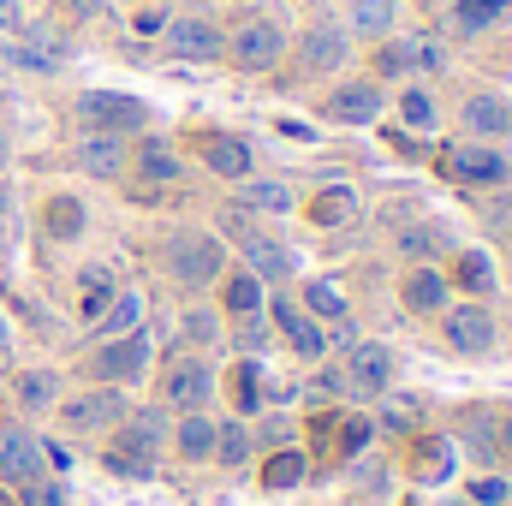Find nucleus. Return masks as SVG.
<instances>
[{"instance_id": "1", "label": "nucleus", "mask_w": 512, "mask_h": 506, "mask_svg": "<svg viewBox=\"0 0 512 506\" xmlns=\"http://www.w3.org/2000/svg\"><path fill=\"white\" fill-rule=\"evenodd\" d=\"M161 441H167V411L161 405H143V411H126L114 423V441L102 453V465L114 477H149L155 459H161Z\"/></svg>"}, {"instance_id": "2", "label": "nucleus", "mask_w": 512, "mask_h": 506, "mask_svg": "<svg viewBox=\"0 0 512 506\" xmlns=\"http://www.w3.org/2000/svg\"><path fill=\"white\" fill-rule=\"evenodd\" d=\"M161 268L185 286V292H203L227 274V245L215 233H173L167 251H161Z\"/></svg>"}, {"instance_id": "3", "label": "nucleus", "mask_w": 512, "mask_h": 506, "mask_svg": "<svg viewBox=\"0 0 512 506\" xmlns=\"http://www.w3.org/2000/svg\"><path fill=\"white\" fill-rule=\"evenodd\" d=\"M60 423L72 429V435H102V429H114L120 417L131 411V399L114 387V381H102V387H84V393H66L60 405Z\"/></svg>"}, {"instance_id": "4", "label": "nucleus", "mask_w": 512, "mask_h": 506, "mask_svg": "<svg viewBox=\"0 0 512 506\" xmlns=\"http://www.w3.org/2000/svg\"><path fill=\"white\" fill-rule=\"evenodd\" d=\"M221 233L245 251V262H251V274L262 280V286H280V280H292V256L280 251L274 239H262L251 227V215L245 209H221Z\"/></svg>"}, {"instance_id": "5", "label": "nucleus", "mask_w": 512, "mask_h": 506, "mask_svg": "<svg viewBox=\"0 0 512 506\" xmlns=\"http://www.w3.org/2000/svg\"><path fill=\"white\" fill-rule=\"evenodd\" d=\"M78 126L108 131V137H126V131L149 126V108H143L137 96H120V90H90V96H78Z\"/></svg>"}, {"instance_id": "6", "label": "nucleus", "mask_w": 512, "mask_h": 506, "mask_svg": "<svg viewBox=\"0 0 512 506\" xmlns=\"http://www.w3.org/2000/svg\"><path fill=\"white\" fill-rule=\"evenodd\" d=\"M268 322L286 334V346H292L304 364H322V358H328V328H322L298 298H274V304H268Z\"/></svg>"}, {"instance_id": "7", "label": "nucleus", "mask_w": 512, "mask_h": 506, "mask_svg": "<svg viewBox=\"0 0 512 506\" xmlns=\"http://www.w3.org/2000/svg\"><path fill=\"white\" fill-rule=\"evenodd\" d=\"M209 393H215V370L203 358H173L167 376H161V405L167 411H209Z\"/></svg>"}, {"instance_id": "8", "label": "nucleus", "mask_w": 512, "mask_h": 506, "mask_svg": "<svg viewBox=\"0 0 512 506\" xmlns=\"http://www.w3.org/2000/svg\"><path fill=\"white\" fill-rule=\"evenodd\" d=\"M227 54H233L239 72H268V66L286 54V36H280L274 18H251V24H239V30L227 36Z\"/></svg>"}, {"instance_id": "9", "label": "nucleus", "mask_w": 512, "mask_h": 506, "mask_svg": "<svg viewBox=\"0 0 512 506\" xmlns=\"http://www.w3.org/2000/svg\"><path fill=\"white\" fill-rule=\"evenodd\" d=\"M340 376L352 393H364V399H376L393 387V352H387L382 340H358V346H346V364H340Z\"/></svg>"}, {"instance_id": "10", "label": "nucleus", "mask_w": 512, "mask_h": 506, "mask_svg": "<svg viewBox=\"0 0 512 506\" xmlns=\"http://www.w3.org/2000/svg\"><path fill=\"white\" fill-rule=\"evenodd\" d=\"M36 477H48V453H42V441L30 435V429H0V483H12V489H24V483H36Z\"/></svg>"}, {"instance_id": "11", "label": "nucleus", "mask_w": 512, "mask_h": 506, "mask_svg": "<svg viewBox=\"0 0 512 506\" xmlns=\"http://www.w3.org/2000/svg\"><path fill=\"white\" fill-rule=\"evenodd\" d=\"M90 370L102 381H114V387H131V381L149 370V334L137 328V334H120V340H108L96 358H90Z\"/></svg>"}, {"instance_id": "12", "label": "nucleus", "mask_w": 512, "mask_h": 506, "mask_svg": "<svg viewBox=\"0 0 512 506\" xmlns=\"http://www.w3.org/2000/svg\"><path fill=\"white\" fill-rule=\"evenodd\" d=\"M441 340H447L453 352L477 358V352H489V346H495V316H489L483 304H459V310H447V322H441Z\"/></svg>"}, {"instance_id": "13", "label": "nucleus", "mask_w": 512, "mask_h": 506, "mask_svg": "<svg viewBox=\"0 0 512 506\" xmlns=\"http://www.w3.org/2000/svg\"><path fill=\"white\" fill-rule=\"evenodd\" d=\"M167 48H173L179 60H197V66H203V60H221V54H227V36H221L209 18H173V24H167Z\"/></svg>"}, {"instance_id": "14", "label": "nucleus", "mask_w": 512, "mask_h": 506, "mask_svg": "<svg viewBox=\"0 0 512 506\" xmlns=\"http://www.w3.org/2000/svg\"><path fill=\"white\" fill-rule=\"evenodd\" d=\"M197 155H203V167L221 173V179H251V143H245V137L203 131V137H197Z\"/></svg>"}, {"instance_id": "15", "label": "nucleus", "mask_w": 512, "mask_h": 506, "mask_svg": "<svg viewBox=\"0 0 512 506\" xmlns=\"http://www.w3.org/2000/svg\"><path fill=\"white\" fill-rule=\"evenodd\" d=\"M447 173L465 179V185H501L507 179V155L489 149V143H465V149H447Z\"/></svg>"}, {"instance_id": "16", "label": "nucleus", "mask_w": 512, "mask_h": 506, "mask_svg": "<svg viewBox=\"0 0 512 506\" xmlns=\"http://www.w3.org/2000/svg\"><path fill=\"white\" fill-rule=\"evenodd\" d=\"M376 114H382V90L376 84H340L334 96H328V120L334 126H376Z\"/></svg>"}, {"instance_id": "17", "label": "nucleus", "mask_w": 512, "mask_h": 506, "mask_svg": "<svg viewBox=\"0 0 512 506\" xmlns=\"http://www.w3.org/2000/svg\"><path fill=\"white\" fill-rule=\"evenodd\" d=\"M120 298V280H114V268L108 262H96V268H84L78 274V322L84 328H96L102 322V310Z\"/></svg>"}, {"instance_id": "18", "label": "nucleus", "mask_w": 512, "mask_h": 506, "mask_svg": "<svg viewBox=\"0 0 512 506\" xmlns=\"http://www.w3.org/2000/svg\"><path fill=\"white\" fill-rule=\"evenodd\" d=\"M126 143L120 137H108V131H84V143H78V167L90 173V179H120L126 173Z\"/></svg>"}, {"instance_id": "19", "label": "nucleus", "mask_w": 512, "mask_h": 506, "mask_svg": "<svg viewBox=\"0 0 512 506\" xmlns=\"http://www.w3.org/2000/svg\"><path fill=\"white\" fill-rule=\"evenodd\" d=\"M399 298H405V310H411V316H435V310L447 304V274H441V268H429V262H417V268L405 274Z\"/></svg>"}, {"instance_id": "20", "label": "nucleus", "mask_w": 512, "mask_h": 506, "mask_svg": "<svg viewBox=\"0 0 512 506\" xmlns=\"http://www.w3.org/2000/svg\"><path fill=\"white\" fill-rule=\"evenodd\" d=\"M453 465H459V453L447 447V435H417V441H411V465H405V471H411L417 483H447Z\"/></svg>"}, {"instance_id": "21", "label": "nucleus", "mask_w": 512, "mask_h": 506, "mask_svg": "<svg viewBox=\"0 0 512 506\" xmlns=\"http://www.w3.org/2000/svg\"><path fill=\"white\" fill-rule=\"evenodd\" d=\"M346 30L340 24H316V30H304V48H298V60H304V72H334L340 60H346Z\"/></svg>"}, {"instance_id": "22", "label": "nucleus", "mask_w": 512, "mask_h": 506, "mask_svg": "<svg viewBox=\"0 0 512 506\" xmlns=\"http://www.w3.org/2000/svg\"><path fill=\"white\" fill-rule=\"evenodd\" d=\"M173 447H179L185 465H209V453H215V417H209V411H179Z\"/></svg>"}, {"instance_id": "23", "label": "nucleus", "mask_w": 512, "mask_h": 506, "mask_svg": "<svg viewBox=\"0 0 512 506\" xmlns=\"http://www.w3.org/2000/svg\"><path fill=\"white\" fill-rule=\"evenodd\" d=\"M245 191H239V203L233 209H245V215H286L298 197H292V185H280V179H239Z\"/></svg>"}, {"instance_id": "24", "label": "nucleus", "mask_w": 512, "mask_h": 506, "mask_svg": "<svg viewBox=\"0 0 512 506\" xmlns=\"http://www.w3.org/2000/svg\"><path fill=\"white\" fill-rule=\"evenodd\" d=\"M42 227H48V239H54V245H72V239H84V203H78L72 191L48 197V209H42Z\"/></svg>"}, {"instance_id": "25", "label": "nucleus", "mask_w": 512, "mask_h": 506, "mask_svg": "<svg viewBox=\"0 0 512 506\" xmlns=\"http://www.w3.org/2000/svg\"><path fill=\"white\" fill-rule=\"evenodd\" d=\"M131 167H137L149 185H173V179H179V155H173V143H161V137H143L137 155H131Z\"/></svg>"}, {"instance_id": "26", "label": "nucleus", "mask_w": 512, "mask_h": 506, "mask_svg": "<svg viewBox=\"0 0 512 506\" xmlns=\"http://www.w3.org/2000/svg\"><path fill=\"white\" fill-rule=\"evenodd\" d=\"M251 423H245V417H227V423H215V453H209V459H215V465H227V471H239V465H245V459H251Z\"/></svg>"}, {"instance_id": "27", "label": "nucleus", "mask_w": 512, "mask_h": 506, "mask_svg": "<svg viewBox=\"0 0 512 506\" xmlns=\"http://www.w3.org/2000/svg\"><path fill=\"white\" fill-rule=\"evenodd\" d=\"M441 251H453V239L441 227H429V221H405L399 227V256L405 262H435Z\"/></svg>"}, {"instance_id": "28", "label": "nucleus", "mask_w": 512, "mask_h": 506, "mask_svg": "<svg viewBox=\"0 0 512 506\" xmlns=\"http://www.w3.org/2000/svg\"><path fill=\"white\" fill-rule=\"evenodd\" d=\"M465 126L477 131V137H507L512 108L501 102V96H471V102H465Z\"/></svg>"}, {"instance_id": "29", "label": "nucleus", "mask_w": 512, "mask_h": 506, "mask_svg": "<svg viewBox=\"0 0 512 506\" xmlns=\"http://www.w3.org/2000/svg\"><path fill=\"white\" fill-rule=\"evenodd\" d=\"M352 215H358V191H346V185H328V191L310 197V221L316 227H346Z\"/></svg>"}, {"instance_id": "30", "label": "nucleus", "mask_w": 512, "mask_h": 506, "mask_svg": "<svg viewBox=\"0 0 512 506\" xmlns=\"http://www.w3.org/2000/svg\"><path fill=\"white\" fill-rule=\"evenodd\" d=\"M304 471H310V465H304V453H298V447H274V453H268V465H262V489L286 495V489H298V483H304Z\"/></svg>"}, {"instance_id": "31", "label": "nucleus", "mask_w": 512, "mask_h": 506, "mask_svg": "<svg viewBox=\"0 0 512 506\" xmlns=\"http://www.w3.org/2000/svg\"><path fill=\"white\" fill-rule=\"evenodd\" d=\"M12 393H18L24 411H54V405H60V376H54V370H24Z\"/></svg>"}, {"instance_id": "32", "label": "nucleus", "mask_w": 512, "mask_h": 506, "mask_svg": "<svg viewBox=\"0 0 512 506\" xmlns=\"http://www.w3.org/2000/svg\"><path fill=\"white\" fill-rule=\"evenodd\" d=\"M137 322H143V298H137V292H120V298L102 310L96 334H102V340H120V334H137Z\"/></svg>"}, {"instance_id": "33", "label": "nucleus", "mask_w": 512, "mask_h": 506, "mask_svg": "<svg viewBox=\"0 0 512 506\" xmlns=\"http://www.w3.org/2000/svg\"><path fill=\"white\" fill-rule=\"evenodd\" d=\"M227 393H233V411H239V417L262 411V370H256L251 358H239V364H233V376H227Z\"/></svg>"}, {"instance_id": "34", "label": "nucleus", "mask_w": 512, "mask_h": 506, "mask_svg": "<svg viewBox=\"0 0 512 506\" xmlns=\"http://www.w3.org/2000/svg\"><path fill=\"white\" fill-rule=\"evenodd\" d=\"M453 280L471 292V298H489L495 292V262L483 251H459V262H453Z\"/></svg>"}, {"instance_id": "35", "label": "nucleus", "mask_w": 512, "mask_h": 506, "mask_svg": "<svg viewBox=\"0 0 512 506\" xmlns=\"http://www.w3.org/2000/svg\"><path fill=\"white\" fill-rule=\"evenodd\" d=\"M304 310L328 328V322H346V292L334 286V280H310L304 286Z\"/></svg>"}, {"instance_id": "36", "label": "nucleus", "mask_w": 512, "mask_h": 506, "mask_svg": "<svg viewBox=\"0 0 512 506\" xmlns=\"http://www.w3.org/2000/svg\"><path fill=\"white\" fill-rule=\"evenodd\" d=\"M221 304H227V316H256V310H262V280H256L251 268H245V274H227Z\"/></svg>"}, {"instance_id": "37", "label": "nucleus", "mask_w": 512, "mask_h": 506, "mask_svg": "<svg viewBox=\"0 0 512 506\" xmlns=\"http://www.w3.org/2000/svg\"><path fill=\"white\" fill-rule=\"evenodd\" d=\"M393 12H399V0H352V30L358 36H387Z\"/></svg>"}, {"instance_id": "38", "label": "nucleus", "mask_w": 512, "mask_h": 506, "mask_svg": "<svg viewBox=\"0 0 512 506\" xmlns=\"http://www.w3.org/2000/svg\"><path fill=\"white\" fill-rule=\"evenodd\" d=\"M507 12H512V0H453V24L459 30H489Z\"/></svg>"}, {"instance_id": "39", "label": "nucleus", "mask_w": 512, "mask_h": 506, "mask_svg": "<svg viewBox=\"0 0 512 506\" xmlns=\"http://www.w3.org/2000/svg\"><path fill=\"white\" fill-rule=\"evenodd\" d=\"M334 441H340V459H358V453H370V441H376V423H370L364 411H352V417H340Z\"/></svg>"}, {"instance_id": "40", "label": "nucleus", "mask_w": 512, "mask_h": 506, "mask_svg": "<svg viewBox=\"0 0 512 506\" xmlns=\"http://www.w3.org/2000/svg\"><path fill=\"white\" fill-rule=\"evenodd\" d=\"M465 441H471V453L489 465L495 453H501V435H495V417L489 411H465Z\"/></svg>"}, {"instance_id": "41", "label": "nucleus", "mask_w": 512, "mask_h": 506, "mask_svg": "<svg viewBox=\"0 0 512 506\" xmlns=\"http://www.w3.org/2000/svg\"><path fill=\"white\" fill-rule=\"evenodd\" d=\"M399 120L411 131H435V96L429 90H405L399 96Z\"/></svg>"}, {"instance_id": "42", "label": "nucleus", "mask_w": 512, "mask_h": 506, "mask_svg": "<svg viewBox=\"0 0 512 506\" xmlns=\"http://www.w3.org/2000/svg\"><path fill=\"white\" fill-rule=\"evenodd\" d=\"M233 322H239V328H233V346H239L245 358H251V352H262V346H268V328H274V322H268L262 310H256V316H233Z\"/></svg>"}, {"instance_id": "43", "label": "nucleus", "mask_w": 512, "mask_h": 506, "mask_svg": "<svg viewBox=\"0 0 512 506\" xmlns=\"http://www.w3.org/2000/svg\"><path fill=\"white\" fill-rule=\"evenodd\" d=\"M179 334H185V346H215V334H221V322H215L209 310H185V322H179Z\"/></svg>"}, {"instance_id": "44", "label": "nucleus", "mask_w": 512, "mask_h": 506, "mask_svg": "<svg viewBox=\"0 0 512 506\" xmlns=\"http://www.w3.org/2000/svg\"><path fill=\"white\" fill-rule=\"evenodd\" d=\"M18 506H66V483L36 477V483H24V489H18Z\"/></svg>"}, {"instance_id": "45", "label": "nucleus", "mask_w": 512, "mask_h": 506, "mask_svg": "<svg viewBox=\"0 0 512 506\" xmlns=\"http://www.w3.org/2000/svg\"><path fill=\"white\" fill-rule=\"evenodd\" d=\"M507 495H512L507 477H489V471H483V477L471 483V495H465V501H471V506H507Z\"/></svg>"}, {"instance_id": "46", "label": "nucleus", "mask_w": 512, "mask_h": 506, "mask_svg": "<svg viewBox=\"0 0 512 506\" xmlns=\"http://www.w3.org/2000/svg\"><path fill=\"white\" fill-rule=\"evenodd\" d=\"M376 66H382V78H405L411 72V42H387L376 54Z\"/></svg>"}, {"instance_id": "47", "label": "nucleus", "mask_w": 512, "mask_h": 506, "mask_svg": "<svg viewBox=\"0 0 512 506\" xmlns=\"http://www.w3.org/2000/svg\"><path fill=\"white\" fill-rule=\"evenodd\" d=\"M483 221H489L495 233H512V197H495V203L483 209Z\"/></svg>"}, {"instance_id": "48", "label": "nucleus", "mask_w": 512, "mask_h": 506, "mask_svg": "<svg viewBox=\"0 0 512 506\" xmlns=\"http://www.w3.org/2000/svg\"><path fill=\"white\" fill-rule=\"evenodd\" d=\"M251 441H274V447H280V441H292V423H286V417H268V423H256Z\"/></svg>"}, {"instance_id": "49", "label": "nucleus", "mask_w": 512, "mask_h": 506, "mask_svg": "<svg viewBox=\"0 0 512 506\" xmlns=\"http://www.w3.org/2000/svg\"><path fill=\"white\" fill-rule=\"evenodd\" d=\"M310 393H316V399H334V393H346V376H340V370H322Z\"/></svg>"}, {"instance_id": "50", "label": "nucleus", "mask_w": 512, "mask_h": 506, "mask_svg": "<svg viewBox=\"0 0 512 506\" xmlns=\"http://www.w3.org/2000/svg\"><path fill=\"white\" fill-rule=\"evenodd\" d=\"M382 429L405 435V429H411V411H405V405H387V411H382Z\"/></svg>"}, {"instance_id": "51", "label": "nucleus", "mask_w": 512, "mask_h": 506, "mask_svg": "<svg viewBox=\"0 0 512 506\" xmlns=\"http://www.w3.org/2000/svg\"><path fill=\"white\" fill-rule=\"evenodd\" d=\"M495 435H501V459L512 465V411L501 417V423H495Z\"/></svg>"}, {"instance_id": "52", "label": "nucleus", "mask_w": 512, "mask_h": 506, "mask_svg": "<svg viewBox=\"0 0 512 506\" xmlns=\"http://www.w3.org/2000/svg\"><path fill=\"white\" fill-rule=\"evenodd\" d=\"M137 30H143V36H161L167 24H161V12H143V18H137Z\"/></svg>"}, {"instance_id": "53", "label": "nucleus", "mask_w": 512, "mask_h": 506, "mask_svg": "<svg viewBox=\"0 0 512 506\" xmlns=\"http://www.w3.org/2000/svg\"><path fill=\"white\" fill-rule=\"evenodd\" d=\"M66 6H72V12H84V18H90V12H102V0H66Z\"/></svg>"}, {"instance_id": "54", "label": "nucleus", "mask_w": 512, "mask_h": 506, "mask_svg": "<svg viewBox=\"0 0 512 506\" xmlns=\"http://www.w3.org/2000/svg\"><path fill=\"white\" fill-rule=\"evenodd\" d=\"M6 346H12V334H6V322H0V358H6Z\"/></svg>"}, {"instance_id": "55", "label": "nucleus", "mask_w": 512, "mask_h": 506, "mask_svg": "<svg viewBox=\"0 0 512 506\" xmlns=\"http://www.w3.org/2000/svg\"><path fill=\"white\" fill-rule=\"evenodd\" d=\"M441 506H471V501H441Z\"/></svg>"}, {"instance_id": "56", "label": "nucleus", "mask_w": 512, "mask_h": 506, "mask_svg": "<svg viewBox=\"0 0 512 506\" xmlns=\"http://www.w3.org/2000/svg\"><path fill=\"white\" fill-rule=\"evenodd\" d=\"M0 209H6V191H0Z\"/></svg>"}, {"instance_id": "57", "label": "nucleus", "mask_w": 512, "mask_h": 506, "mask_svg": "<svg viewBox=\"0 0 512 506\" xmlns=\"http://www.w3.org/2000/svg\"><path fill=\"white\" fill-rule=\"evenodd\" d=\"M0 155H6V137H0Z\"/></svg>"}, {"instance_id": "58", "label": "nucleus", "mask_w": 512, "mask_h": 506, "mask_svg": "<svg viewBox=\"0 0 512 506\" xmlns=\"http://www.w3.org/2000/svg\"><path fill=\"white\" fill-rule=\"evenodd\" d=\"M0 506H6V495H0Z\"/></svg>"}]
</instances>
